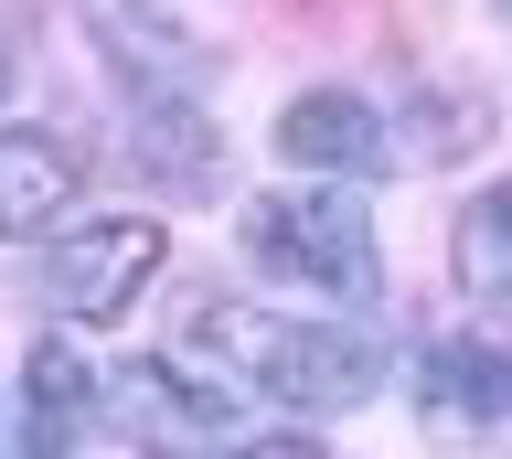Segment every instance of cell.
Segmentation results:
<instances>
[{
  "label": "cell",
  "mask_w": 512,
  "mask_h": 459,
  "mask_svg": "<svg viewBox=\"0 0 512 459\" xmlns=\"http://www.w3.org/2000/svg\"><path fill=\"white\" fill-rule=\"evenodd\" d=\"M171 374H192L203 395L288 406V417H342L384 385V353L342 321H288L256 299H192L171 331Z\"/></svg>",
  "instance_id": "1"
},
{
  "label": "cell",
  "mask_w": 512,
  "mask_h": 459,
  "mask_svg": "<svg viewBox=\"0 0 512 459\" xmlns=\"http://www.w3.org/2000/svg\"><path fill=\"white\" fill-rule=\"evenodd\" d=\"M246 257L267 267V278H299V289H320V299H352V310L384 289L374 214H363V193H352V182L246 203Z\"/></svg>",
  "instance_id": "2"
},
{
  "label": "cell",
  "mask_w": 512,
  "mask_h": 459,
  "mask_svg": "<svg viewBox=\"0 0 512 459\" xmlns=\"http://www.w3.org/2000/svg\"><path fill=\"white\" fill-rule=\"evenodd\" d=\"M160 257H171V235L150 214H107V225L64 235L54 257H43V310L54 321H118L128 299L160 278Z\"/></svg>",
  "instance_id": "3"
},
{
  "label": "cell",
  "mask_w": 512,
  "mask_h": 459,
  "mask_svg": "<svg viewBox=\"0 0 512 459\" xmlns=\"http://www.w3.org/2000/svg\"><path fill=\"white\" fill-rule=\"evenodd\" d=\"M11 459H86L96 438V406H107V374H96L64 331H43L22 353V395H11Z\"/></svg>",
  "instance_id": "4"
},
{
  "label": "cell",
  "mask_w": 512,
  "mask_h": 459,
  "mask_svg": "<svg viewBox=\"0 0 512 459\" xmlns=\"http://www.w3.org/2000/svg\"><path fill=\"white\" fill-rule=\"evenodd\" d=\"M416 406L438 438H480L512 417V331H448L416 363Z\"/></svg>",
  "instance_id": "5"
},
{
  "label": "cell",
  "mask_w": 512,
  "mask_h": 459,
  "mask_svg": "<svg viewBox=\"0 0 512 459\" xmlns=\"http://www.w3.org/2000/svg\"><path fill=\"white\" fill-rule=\"evenodd\" d=\"M75 193H86V171H75L64 139L0 129V235H54L75 214Z\"/></svg>",
  "instance_id": "6"
},
{
  "label": "cell",
  "mask_w": 512,
  "mask_h": 459,
  "mask_svg": "<svg viewBox=\"0 0 512 459\" xmlns=\"http://www.w3.org/2000/svg\"><path fill=\"white\" fill-rule=\"evenodd\" d=\"M278 150L299 171H374L384 161V118H374V97H352V86H310V97L278 118Z\"/></svg>",
  "instance_id": "7"
},
{
  "label": "cell",
  "mask_w": 512,
  "mask_h": 459,
  "mask_svg": "<svg viewBox=\"0 0 512 459\" xmlns=\"http://www.w3.org/2000/svg\"><path fill=\"white\" fill-rule=\"evenodd\" d=\"M448 267H459V289L470 299H512V171L491 193H470L459 235H448Z\"/></svg>",
  "instance_id": "8"
},
{
  "label": "cell",
  "mask_w": 512,
  "mask_h": 459,
  "mask_svg": "<svg viewBox=\"0 0 512 459\" xmlns=\"http://www.w3.org/2000/svg\"><path fill=\"white\" fill-rule=\"evenodd\" d=\"M182 459H320V438L267 427V438H203V449H182Z\"/></svg>",
  "instance_id": "9"
}]
</instances>
